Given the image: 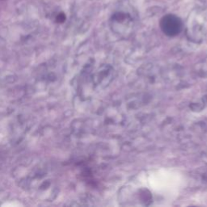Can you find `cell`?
Returning a JSON list of instances; mask_svg holds the SVG:
<instances>
[{
  "label": "cell",
  "instance_id": "obj_1",
  "mask_svg": "<svg viewBox=\"0 0 207 207\" xmlns=\"http://www.w3.org/2000/svg\"><path fill=\"white\" fill-rule=\"evenodd\" d=\"M162 28L167 34L175 35L181 30V22L175 16H167L162 20Z\"/></svg>",
  "mask_w": 207,
  "mask_h": 207
},
{
  "label": "cell",
  "instance_id": "obj_2",
  "mask_svg": "<svg viewBox=\"0 0 207 207\" xmlns=\"http://www.w3.org/2000/svg\"><path fill=\"white\" fill-rule=\"evenodd\" d=\"M66 20V16L63 14V13H60L59 15H58L57 16V18H56V20H57V22L58 23H63Z\"/></svg>",
  "mask_w": 207,
  "mask_h": 207
}]
</instances>
